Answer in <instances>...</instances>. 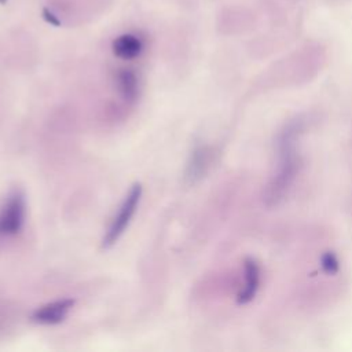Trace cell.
<instances>
[{"label":"cell","instance_id":"3","mask_svg":"<svg viewBox=\"0 0 352 352\" xmlns=\"http://www.w3.org/2000/svg\"><path fill=\"white\" fill-rule=\"evenodd\" d=\"M74 302L73 298H62L44 304L32 314V320L38 324H58L65 320Z\"/></svg>","mask_w":352,"mask_h":352},{"label":"cell","instance_id":"4","mask_svg":"<svg viewBox=\"0 0 352 352\" xmlns=\"http://www.w3.org/2000/svg\"><path fill=\"white\" fill-rule=\"evenodd\" d=\"M243 272H245V285L238 293V297H236L238 304H248L249 301H252L260 285V268L256 260L250 257L245 258Z\"/></svg>","mask_w":352,"mask_h":352},{"label":"cell","instance_id":"7","mask_svg":"<svg viewBox=\"0 0 352 352\" xmlns=\"http://www.w3.org/2000/svg\"><path fill=\"white\" fill-rule=\"evenodd\" d=\"M208 164V154L205 148H197L194 150V153L191 154L190 162L187 165V172H186V177L190 179L191 182H194L195 179L201 177L205 172Z\"/></svg>","mask_w":352,"mask_h":352},{"label":"cell","instance_id":"2","mask_svg":"<svg viewBox=\"0 0 352 352\" xmlns=\"http://www.w3.org/2000/svg\"><path fill=\"white\" fill-rule=\"evenodd\" d=\"M25 197L19 190H15L8 195L0 212V235H16L25 224Z\"/></svg>","mask_w":352,"mask_h":352},{"label":"cell","instance_id":"10","mask_svg":"<svg viewBox=\"0 0 352 352\" xmlns=\"http://www.w3.org/2000/svg\"><path fill=\"white\" fill-rule=\"evenodd\" d=\"M7 3V0H0V4H6Z\"/></svg>","mask_w":352,"mask_h":352},{"label":"cell","instance_id":"6","mask_svg":"<svg viewBox=\"0 0 352 352\" xmlns=\"http://www.w3.org/2000/svg\"><path fill=\"white\" fill-rule=\"evenodd\" d=\"M117 87L125 100L133 102L138 96V77L135 72L129 69L120 70L117 73Z\"/></svg>","mask_w":352,"mask_h":352},{"label":"cell","instance_id":"1","mask_svg":"<svg viewBox=\"0 0 352 352\" xmlns=\"http://www.w3.org/2000/svg\"><path fill=\"white\" fill-rule=\"evenodd\" d=\"M142 192H143V188H142V184L140 183H135L129 192L126 194V197L124 198L121 206L118 208V212L117 214L114 216V219L111 220L103 239H102V248L103 249H109L111 248L118 239L120 236L125 232V230L128 228L138 206H139V202H140V198H142Z\"/></svg>","mask_w":352,"mask_h":352},{"label":"cell","instance_id":"8","mask_svg":"<svg viewBox=\"0 0 352 352\" xmlns=\"http://www.w3.org/2000/svg\"><path fill=\"white\" fill-rule=\"evenodd\" d=\"M320 267H322L323 272H326L329 275H334L338 272L340 263L333 252H326L320 257Z\"/></svg>","mask_w":352,"mask_h":352},{"label":"cell","instance_id":"5","mask_svg":"<svg viewBox=\"0 0 352 352\" xmlns=\"http://www.w3.org/2000/svg\"><path fill=\"white\" fill-rule=\"evenodd\" d=\"M111 48H113V54L117 58L124 59V60H131V59L138 58L142 54L143 43L138 36L125 33V34L118 36L113 41Z\"/></svg>","mask_w":352,"mask_h":352},{"label":"cell","instance_id":"9","mask_svg":"<svg viewBox=\"0 0 352 352\" xmlns=\"http://www.w3.org/2000/svg\"><path fill=\"white\" fill-rule=\"evenodd\" d=\"M43 19L45 22H48L50 25H54V26H60V21L58 19V16H55L54 12H51L48 8H44L43 10Z\"/></svg>","mask_w":352,"mask_h":352}]
</instances>
